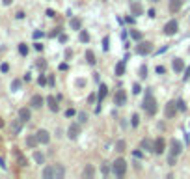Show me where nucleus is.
<instances>
[{
    "instance_id": "obj_21",
    "label": "nucleus",
    "mask_w": 190,
    "mask_h": 179,
    "mask_svg": "<svg viewBox=\"0 0 190 179\" xmlns=\"http://www.w3.org/2000/svg\"><path fill=\"white\" fill-rule=\"evenodd\" d=\"M71 30H82V21L78 17H71Z\"/></svg>"
},
{
    "instance_id": "obj_58",
    "label": "nucleus",
    "mask_w": 190,
    "mask_h": 179,
    "mask_svg": "<svg viewBox=\"0 0 190 179\" xmlns=\"http://www.w3.org/2000/svg\"><path fill=\"white\" fill-rule=\"evenodd\" d=\"M0 127H4V120H2V117H0Z\"/></svg>"
},
{
    "instance_id": "obj_50",
    "label": "nucleus",
    "mask_w": 190,
    "mask_h": 179,
    "mask_svg": "<svg viewBox=\"0 0 190 179\" xmlns=\"http://www.w3.org/2000/svg\"><path fill=\"white\" fill-rule=\"evenodd\" d=\"M60 41H61V43H65V41H67V35L61 34V35H60Z\"/></svg>"
},
{
    "instance_id": "obj_40",
    "label": "nucleus",
    "mask_w": 190,
    "mask_h": 179,
    "mask_svg": "<svg viewBox=\"0 0 190 179\" xmlns=\"http://www.w3.org/2000/svg\"><path fill=\"white\" fill-rule=\"evenodd\" d=\"M39 37H43V32H41V30H35L34 32V39H39Z\"/></svg>"
},
{
    "instance_id": "obj_26",
    "label": "nucleus",
    "mask_w": 190,
    "mask_h": 179,
    "mask_svg": "<svg viewBox=\"0 0 190 179\" xmlns=\"http://www.w3.org/2000/svg\"><path fill=\"white\" fill-rule=\"evenodd\" d=\"M125 147H127V144H125V140H117V142H116V151H119V153H123V151H125Z\"/></svg>"
},
{
    "instance_id": "obj_13",
    "label": "nucleus",
    "mask_w": 190,
    "mask_h": 179,
    "mask_svg": "<svg viewBox=\"0 0 190 179\" xmlns=\"http://www.w3.org/2000/svg\"><path fill=\"white\" fill-rule=\"evenodd\" d=\"M43 103H45V99L41 95H34L32 99H30V106H32V108H41Z\"/></svg>"
},
{
    "instance_id": "obj_59",
    "label": "nucleus",
    "mask_w": 190,
    "mask_h": 179,
    "mask_svg": "<svg viewBox=\"0 0 190 179\" xmlns=\"http://www.w3.org/2000/svg\"><path fill=\"white\" fill-rule=\"evenodd\" d=\"M151 2H153V4H157V2H160V0H151Z\"/></svg>"
},
{
    "instance_id": "obj_32",
    "label": "nucleus",
    "mask_w": 190,
    "mask_h": 179,
    "mask_svg": "<svg viewBox=\"0 0 190 179\" xmlns=\"http://www.w3.org/2000/svg\"><path fill=\"white\" fill-rule=\"evenodd\" d=\"M19 88H20V80H19V79H15L13 82H11V91H17Z\"/></svg>"
},
{
    "instance_id": "obj_46",
    "label": "nucleus",
    "mask_w": 190,
    "mask_h": 179,
    "mask_svg": "<svg viewBox=\"0 0 190 179\" xmlns=\"http://www.w3.org/2000/svg\"><path fill=\"white\" fill-rule=\"evenodd\" d=\"M101 172L105 173V175H108V166H106V164H102V168H101Z\"/></svg>"
},
{
    "instance_id": "obj_18",
    "label": "nucleus",
    "mask_w": 190,
    "mask_h": 179,
    "mask_svg": "<svg viewBox=\"0 0 190 179\" xmlns=\"http://www.w3.org/2000/svg\"><path fill=\"white\" fill-rule=\"evenodd\" d=\"M106 91H108L106 84H101V86H99V93H97V101H99V105L102 103V99L106 97Z\"/></svg>"
},
{
    "instance_id": "obj_12",
    "label": "nucleus",
    "mask_w": 190,
    "mask_h": 179,
    "mask_svg": "<svg viewBox=\"0 0 190 179\" xmlns=\"http://www.w3.org/2000/svg\"><path fill=\"white\" fill-rule=\"evenodd\" d=\"M170 147H172V155H179V153H181L183 151V146H181V142H179V140H175V138H173V140L170 142Z\"/></svg>"
},
{
    "instance_id": "obj_1",
    "label": "nucleus",
    "mask_w": 190,
    "mask_h": 179,
    "mask_svg": "<svg viewBox=\"0 0 190 179\" xmlns=\"http://www.w3.org/2000/svg\"><path fill=\"white\" fill-rule=\"evenodd\" d=\"M142 108L146 110V114L147 116H155L157 114V99H155V95H153V91L151 90H147L146 91V97H143V103H142Z\"/></svg>"
},
{
    "instance_id": "obj_34",
    "label": "nucleus",
    "mask_w": 190,
    "mask_h": 179,
    "mask_svg": "<svg viewBox=\"0 0 190 179\" xmlns=\"http://www.w3.org/2000/svg\"><path fill=\"white\" fill-rule=\"evenodd\" d=\"M61 177H64V168L56 166V179H61Z\"/></svg>"
},
{
    "instance_id": "obj_29",
    "label": "nucleus",
    "mask_w": 190,
    "mask_h": 179,
    "mask_svg": "<svg viewBox=\"0 0 190 179\" xmlns=\"http://www.w3.org/2000/svg\"><path fill=\"white\" fill-rule=\"evenodd\" d=\"M19 52H20V56H26V54H28V47H26V43H19Z\"/></svg>"
},
{
    "instance_id": "obj_8",
    "label": "nucleus",
    "mask_w": 190,
    "mask_h": 179,
    "mask_svg": "<svg viewBox=\"0 0 190 179\" xmlns=\"http://www.w3.org/2000/svg\"><path fill=\"white\" fill-rule=\"evenodd\" d=\"M23 123H24V121L20 120V117H19V120H13V121H11V125H9V131H11L13 136H17L19 132L23 131Z\"/></svg>"
},
{
    "instance_id": "obj_39",
    "label": "nucleus",
    "mask_w": 190,
    "mask_h": 179,
    "mask_svg": "<svg viewBox=\"0 0 190 179\" xmlns=\"http://www.w3.org/2000/svg\"><path fill=\"white\" fill-rule=\"evenodd\" d=\"M177 108H179V110H184V108H186V105H184V101H181V99L177 101Z\"/></svg>"
},
{
    "instance_id": "obj_10",
    "label": "nucleus",
    "mask_w": 190,
    "mask_h": 179,
    "mask_svg": "<svg viewBox=\"0 0 190 179\" xmlns=\"http://www.w3.org/2000/svg\"><path fill=\"white\" fill-rule=\"evenodd\" d=\"M35 136H37V142L39 144H49L50 142V134L45 129H39L37 132H35Z\"/></svg>"
},
{
    "instance_id": "obj_53",
    "label": "nucleus",
    "mask_w": 190,
    "mask_h": 179,
    "mask_svg": "<svg viewBox=\"0 0 190 179\" xmlns=\"http://www.w3.org/2000/svg\"><path fill=\"white\" fill-rule=\"evenodd\" d=\"M71 56H73V52H71V50L67 49V50H65V58H71Z\"/></svg>"
},
{
    "instance_id": "obj_47",
    "label": "nucleus",
    "mask_w": 190,
    "mask_h": 179,
    "mask_svg": "<svg viewBox=\"0 0 190 179\" xmlns=\"http://www.w3.org/2000/svg\"><path fill=\"white\" fill-rule=\"evenodd\" d=\"M47 17H56V13H54V9H47Z\"/></svg>"
},
{
    "instance_id": "obj_56",
    "label": "nucleus",
    "mask_w": 190,
    "mask_h": 179,
    "mask_svg": "<svg viewBox=\"0 0 190 179\" xmlns=\"http://www.w3.org/2000/svg\"><path fill=\"white\" fill-rule=\"evenodd\" d=\"M11 2H13V0H2V4H4V6H9Z\"/></svg>"
},
{
    "instance_id": "obj_30",
    "label": "nucleus",
    "mask_w": 190,
    "mask_h": 179,
    "mask_svg": "<svg viewBox=\"0 0 190 179\" xmlns=\"http://www.w3.org/2000/svg\"><path fill=\"white\" fill-rule=\"evenodd\" d=\"M88 121V116H86V112H78V123H86Z\"/></svg>"
},
{
    "instance_id": "obj_33",
    "label": "nucleus",
    "mask_w": 190,
    "mask_h": 179,
    "mask_svg": "<svg viewBox=\"0 0 190 179\" xmlns=\"http://www.w3.org/2000/svg\"><path fill=\"white\" fill-rule=\"evenodd\" d=\"M131 37H132V39H136V41H140V39H142V34H140V32H136V30H131Z\"/></svg>"
},
{
    "instance_id": "obj_37",
    "label": "nucleus",
    "mask_w": 190,
    "mask_h": 179,
    "mask_svg": "<svg viewBox=\"0 0 190 179\" xmlns=\"http://www.w3.org/2000/svg\"><path fill=\"white\" fill-rule=\"evenodd\" d=\"M138 121H140V117H138V114H134V116H132V121H131L132 127H138Z\"/></svg>"
},
{
    "instance_id": "obj_28",
    "label": "nucleus",
    "mask_w": 190,
    "mask_h": 179,
    "mask_svg": "<svg viewBox=\"0 0 190 179\" xmlns=\"http://www.w3.org/2000/svg\"><path fill=\"white\" fill-rule=\"evenodd\" d=\"M80 41L82 43H88L90 41V34L86 32V30H80Z\"/></svg>"
},
{
    "instance_id": "obj_5",
    "label": "nucleus",
    "mask_w": 190,
    "mask_h": 179,
    "mask_svg": "<svg viewBox=\"0 0 190 179\" xmlns=\"http://www.w3.org/2000/svg\"><path fill=\"white\" fill-rule=\"evenodd\" d=\"M177 30H179V24H177L175 19H172V21H168L166 24H164V34L166 35H175Z\"/></svg>"
},
{
    "instance_id": "obj_25",
    "label": "nucleus",
    "mask_w": 190,
    "mask_h": 179,
    "mask_svg": "<svg viewBox=\"0 0 190 179\" xmlns=\"http://www.w3.org/2000/svg\"><path fill=\"white\" fill-rule=\"evenodd\" d=\"M34 161L37 162V164H43V162H45V157H43V153H39V151H34Z\"/></svg>"
},
{
    "instance_id": "obj_44",
    "label": "nucleus",
    "mask_w": 190,
    "mask_h": 179,
    "mask_svg": "<svg viewBox=\"0 0 190 179\" xmlns=\"http://www.w3.org/2000/svg\"><path fill=\"white\" fill-rule=\"evenodd\" d=\"M102 49H105V50H108V37H105V39H102Z\"/></svg>"
},
{
    "instance_id": "obj_24",
    "label": "nucleus",
    "mask_w": 190,
    "mask_h": 179,
    "mask_svg": "<svg viewBox=\"0 0 190 179\" xmlns=\"http://www.w3.org/2000/svg\"><path fill=\"white\" fill-rule=\"evenodd\" d=\"M140 146H142L143 151H153V144H151V140H147V138H143Z\"/></svg>"
},
{
    "instance_id": "obj_27",
    "label": "nucleus",
    "mask_w": 190,
    "mask_h": 179,
    "mask_svg": "<svg viewBox=\"0 0 190 179\" xmlns=\"http://www.w3.org/2000/svg\"><path fill=\"white\" fill-rule=\"evenodd\" d=\"M82 175L88 177V179H91V177H93V168H91V166H86L84 172H82Z\"/></svg>"
},
{
    "instance_id": "obj_43",
    "label": "nucleus",
    "mask_w": 190,
    "mask_h": 179,
    "mask_svg": "<svg viewBox=\"0 0 190 179\" xmlns=\"http://www.w3.org/2000/svg\"><path fill=\"white\" fill-rule=\"evenodd\" d=\"M157 73L158 75H164V73H166V69H164L162 65H157Z\"/></svg>"
},
{
    "instance_id": "obj_57",
    "label": "nucleus",
    "mask_w": 190,
    "mask_h": 179,
    "mask_svg": "<svg viewBox=\"0 0 190 179\" xmlns=\"http://www.w3.org/2000/svg\"><path fill=\"white\" fill-rule=\"evenodd\" d=\"M186 79H190V67L186 69V75H184V80H186Z\"/></svg>"
},
{
    "instance_id": "obj_7",
    "label": "nucleus",
    "mask_w": 190,
    "mask_h": 179,
    "mask_svg": "<svg viewBox=\"0 0 190 179\" xmlns=\"http://www.w3.org/2000/svg\"><path fill=\"white\" fill-rule=\"evenodd\" d=\"M153 151L157 153V155H160V153L166 151V140L160 136V138H157L155 142H153Z\"/></svg>"
},
{
    "instance_id": "obj_22",
    "label": "nucleus",
    "mask_w": 190,
    "mask_h": 179,
    "mask_svg": "<svg viewBox=\"0 0 190 179\" xmlns=\"http://www.w3.org/2000/svg\"><path fill=\"white\" fill-rule=\"evenodd\" d=\"M86 62H88L90 65H95V62H97V60H95V54H93V50H86Z\"/></svg>"
},
{
    "instance_id": "obj_38",
    "label": "nucleus",
    "mask_w": 190,
    "mask_h": 179,
    "mask_svg": "<svg viewBox=\"0 0 190 179\" xmlns=\"http://www.w3.org/2000/svg\"><path fill=\"white\" fill-rule=\"evenodd\" d=\"M37 82H39V86H45V84H47V79H45V75H41V76H39Z\"/></svg>"
},
{
    "instance_id": "obj_15",
    "label": "nucleus",
    "mask_w": 190,
    "mask_h": 179,
    "mask_svg": "<svg viewBox=\"0 0 190 179\" xmlns=\"http://www.w3.org/2000/svg\"><path fill=\"white\" fill-rule=\"evenodd\" d=\"M47 105H49V108L52 110V112H58V110H60L58 101H56V97H52V95H49V97H47Z\"/></svg>"
},
{
    "instance_id": "obj_17",
    "label": "nucleus",
    "mask_w": 190,
    "mask_h": 179,
    "mask_svg": "<svg viewBox=\"0 0 190 179\" xmlns=\"http://www.w3.org/2000/svg\"><path fill=\"white\" fill-rule=\"evenodd\" d=\"M183 6V0H170V11L172 13H177Z\"/></svg>"
},
{
    "instance_id": "obj_36",
    "label": "nucleus",
    "mask_w": 190,
    "mask_h": 179,
    "mask_svg": "<svg viewBox=\"0 0 190 179\" xmlns=\"http://www.w3.org/2000/svg\"><path fill=\"white\" fill-rule=\"evenodd\" d=\"M140 76H142V79H146V76H147V67H146V65H142V67H140Z\"/></svg>"
},
{
    "instance_id": "obj_9",
    "label": "nucleus",
    "mask_w": 190,
    "mask_h": 179,
    "mask_svg": "<svg viewBox=\"0 0 190 179\" xmlns=\"http://www.w3.org/2000/svg\"><path fill=\"white\" fill-rule=\"evenodd\" d=\"M78 134H80V123H71L67 129V136L71 140H75V138H78Z\"/></svg>"
},
{
    "instance_id": "obj_41",
    "label": "nucleus",
    "mask_w": 190,
    "mask_h": 179,
    "mask_svg": "<svg viewBox=\"0 0 190 179\" xmlns=\"http://www.w3.org/2000/svg\"><path fill=\"white\" fill-rule=\"evenodd\" d=\"M75 114H76V112H75L73 108H69V110H65V116H67V117H73Z\"/></svg>"
},
{
    "instance_id": "obj_23",
    "label": "nucleus",
    "mask_w": 190,
    "mask_h": 179,
    "mask_svg": "<svg viewBox=\"0 0 190 179\" xmlns=\"http://www.w3.org/2000/svg\"><path fill=\"white\" fill-rule=\"evenodd\" d=\"M37 144H39V142H37V136H28V138H26V146L30 147V149H34Z\"/></svg>"
},
{
    "instance_id": "obj_52",
    "label": "nucleus",
    "mask_w": 190,
    "mask_h": 179,
    "mask_svg": "<svg viewBox=\"0 0 190 179\" xmlns=\"http://www.w3.org/2000/svg\"><path fill=\"white\" fill-rule=\"evenodd\" d=\"M45 65H47V64H45V62H41V60L37 62V67H41V69H45Z\"/></svg>"
},
{
    "instance_id": "obj_3",
    "label": "nucleus",
    "mask_w": 190,
    "mask_h": 179,
    "mask_svg": "<svg viewBox=\"0 0 190 179\" xmlns=\"http://www.w3.org/2000/svg\"><path fill=\"white\" fill-rule=\"evenodd\" d=\"M136 52L140 54V56H147V54L153 52V45L149 41H140V43L136 45Z\"/></svg>"
},
{
    "instance_id": "obj_55",
    "label": "nucleus",
    "mask_w": 190,
    "mask_h": 179,
    "mask_svg": "<svg viewBox=\"0 0 190 179\" xmlns=\"http://www.w3.org/2000/svg\"><path fill=\"white\" fill-rule=\"evenodd\" d=\"M0 166H2V168H6V161H4L2 157H0Z\"/></svg>"
},
{
    "instance_id": "obj_14",
    "label": "nucleus",
    "mask_w": 190,
    "mask_h": 179,
    "mask_svg": "<svg viewBox=\"0 0 190 179\" xmlns=\"http://www.w3.org/2000/svg\"><path fill=\"white\" fill-rule=\"evenodd\" d=\"M19 117L24 121V123H26V121H30V117H32V112H30V108H26V106H24V108H20V110H19Z\"/></svg>"
},
{
    "instance_id": "obj_20",
    "label": "nucleus",
    "mask_w": 190,
    "mask_h": 179,
    "mask_svg": "<svg viewBox=\"0 0 190 179\" xmlns=\"http://www.w3.org/2000/svg\"><path fill=\"white\" fill-rule=\"evenodd\" d=\"M121 75H125V60L116 64V76H121Z\"/></svg>"
},
{
    "instance_id": "obj_4",
    "label": "nucleus",
    "mask_w": 190,
    "mask_h": 179,
    "mask_svg": "<svg viewBox=\"0 0 190 179\" xmlns=\"http://www.w3.org/2000/svg\"><path fill=\"white\" fill-rule=\"evenodd\" d=\"M177 101H168L166 103V106H164V116L170 120V117H175V114H177Z\"/></svg>"
},
{
    "instance_id": "obj_35",
    "label": "nucleus",
    "mask_w": 190,
    "mask_h": 179,
    "mask_svg": "<svg viewBox=\"0 0 190 179\" xmlns=\"http://www.w3.org/2000/svg\"><path fill=\"white\" fill-rule=\"evenodd\" d=\"M175 162H177V155H170L168 157V164L170 166H175Z\"/></svg>"
},
{
    "instance_id": "obj_48",
    "label": "nucleus",
    "mask_w": 190,
    "mask_h": 179,
    "mask_svg": "<svg viewBox=\"0 0 190 179\" xmlns=\"http://www.w3.org/2000/svg\"><path fill=\"white\" fill-rule=\"evenodd\" d=\"M95 99H97V97H95V95H93V93H91V95H90V97H88V103H95Z\"/></svg>"
},
{
    "instance_id": "obj_54",
    "label": "nucleus",
    "mask_w": 190,
    "mask_h": 179,
    "mask_svg": "<svg viewBox=\"0 0 190 179\" xmlns=\"http://www.w3.org/2000/svg\"><path fill=\"white\" fill-rule=\"evenodd\" d=\"M60 71H67V64H61L60 65Z\"/></svg>"
},
{
    "instance_id": "obj_31",
    "label": "nucleus",
    "mask_w": 190,
    "mask_h": 179,
    "mask_svg": "<svg viewBox=\"0 0 190 179\" xmlns=\"http://www.w3.org/2000/svg\"><path fill=\"white\" fill-rule=\"evenodd\" d=\"M17 161H19V164H20V166H26V164H28V161H26V158H24L23 155H20L19 151H17Z\"/></svg>"
},
{
    "instance_id": "obj_49",
    "label": "nucleus",
    "mask_w": 190,
    "mask_h": 179,
    "mask_svg": "<svg viewBox=\"0 0 190 179\" xmlns=\"http://www.w3.org/2000/svg\"><path fill=\"white\" fill-rule=\"evenodd\" d=\"M34 47H35V50H43V45L41 43H34Z\"/></svg>"
},
{
    "instance_id": "obj_45",
    "label": "nucleus",
    "mask_w": 190,
    "mask_h": 179,
    "mask_svg": "<svg viewBox=\"0 0 190 179\" xmlns=\"http://www.w3.org/2000/svg\"><path fill=\"white\" fill-rule=\"evenodd\" d=\"M0 69H2V73H8L9 65H8V64H2V65H0Z\"/></svg>"
},
{
    "instance_id": "obj_2",
    "label": "nucleus",
    "mask_w": 190,
    "mask_h": 179,
    "mask_svg": "<svg viewBox=\"0 0 190 179\" xmlns=\"http://www.w3.org/2000/svg\"><path fill=\"white\" fill-rule=\"evenodd\" d=\"M112 168H114V173L117 177H123L125 175V172H127V162H125V158H116L114 161V164H112Z\"/></svg>"
},
{
    "instance_id": "obj_51",
    "label": "nucleus",
    "mask_w": 190,
    "mask_h": 179,
    "mask_svg": "<svg viewBox=\"0 0 190 179\" xmlns=\"http://www.w3.org/2000/svg\"><path fill=\"white\" fill-rule=\"evenodd\" d=\"M147 15H149V17H155L157 11H155V9H149V11H147Z\"/></svg>"
},
{
    "instance_id": "obj_16",
    "label": "nucleus",
    "mask_w": 190,
    "mask_h": 179,
    "mask_svg": "<svg viewBox=\"0 0 190 179\" xmlns=\"http://www.w3.org/2000/svg\"><path fill=\"white\" fill-rule=\"evenodd\" d=\"M173 71L175 73H181V71H184V64H183V60L181 58H173Z\"/></svg>"
},
{
    "instance_id": "obj_42",
    "label": "nucleus",
    "mask_w": 190,
    "mask_h": 179,
    "mask_svg": "<svg viewBox=\"0 0 190 179\" xmlns=\"http://www.w3.org/2000/svg\"><path fill=\"white\" fill-rule=\"evenodd\" d=\"M140 84H134V86H132V93H140Z\"/></svg>"
},
{
    "instance_id": "obj_11",
    "label": "nucleus",
    "mask_w": 190,
    "mask_h": 179,
    "mask_svg": "<svg viewBox=\"0 0 190 179\" xmlns=\"http://www.w3.org/2000/svg\"><path fill=\"white\" fill-rule=\"evenodd\" d=\"M43 179H56V166H45Z\"/></svg>"
},
{
    "instance_id": "obj_6",
    "label": "nucleus",
    "mask_w": 190,
    "mask_h": 179,
    "mask_svg": "<svg viewBox=\"0 0 190 179\" xmlns=\"http://www.w3.org/2000/svg\"><path fill=\"white\" fill-rule=\"evenodd\" d=\"M127 103V93H125V90L123 88H119L116 91V95H114V105L116 106H123Z\"/></svg>"
},
{
    "instance_id": "obj_19",
    "label": "nucleus",
    "mask_w": 190,
    "mask_h": 179,
    "mask_svg": "<svg viewBox=\"0 0 190 179\" xmlns=\"http://www.w3.org/2000/svg\"><path fill=\"white\" fill-rule=\"evenodd\" d=\"M131 13H132V15H142V13H143V8H142V4H138V2H132V4H131Z\"/></svg>"
}]
</instances>
